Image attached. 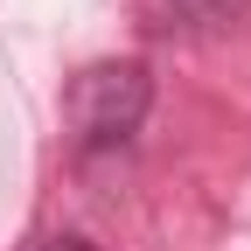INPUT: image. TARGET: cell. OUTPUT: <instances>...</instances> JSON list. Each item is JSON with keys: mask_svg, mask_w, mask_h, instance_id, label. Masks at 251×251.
<instances>
[{"mask_svg": "<svg viewBox=\"0 0 251 251\" xmlns=\"http://www.w3.org/2000/svg\"><path fill=\"white\" fill-rule=\"evenodd\" d=\"M42 251H98V244H84V237H49Z\"/></svg>", "mask_w": 251, "mask_h": 251, "instance_id": "3957f363", "label": "cell"}, {"mask_svg": "<svg viewBox=\"0 0 251 251\" xmlns=\"http://www.w3.org/2000/svg\"><path fill=\"white\" fill-rule=\"evenodd\" d=\"M147 105H153L147 63H91L63 91V126L77 147H119L126 133H140Z\"/></svg>", "mask_w": 251, "mask_h": 251, "instance_id": "6da1fadb", "label": "cell"}, {"mask_svg": "<svg viewBox=\"0 0 251 251\" xmlns=\"http://www.w3.org/2000/svg\"><path fill=\"white\" fill-rule=\"evenodd\" d=\"M251 0H168V14L181 28H216V21H237Z\"/></svg>", "mask_w": 251, "mask_h": 251, "instance_id": "7a4b0ae2", "label": "cell"}]
</instances>
